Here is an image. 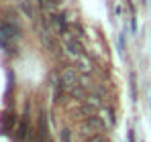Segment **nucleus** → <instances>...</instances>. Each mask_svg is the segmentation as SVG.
Instances as JSON below:
<instances>
[{
    "label": "nucleus",
    "instance_id": "nucleus-1",
    "mask_svg": "<svg viewBox=\"0 0 151 142\" xmlns=\"http://www.w3.org/2000/svg\"><path fill=\"white\" fill-rule=\"evenodd\" d=\"M19 39H21V26L14 21L0 23V47L8 49V51H14V45H17Z\"/></svg>",
    "mask_w": 151,
    "mask_h": 142
},
{
    "label": "nucleus",
    "instance_id": "nucleus-2",
    "mask_svg": "<svg viewBox=\"0 0 151 142\" xmlns=\"http://www.w3.org/2000/svg\"><path fill=\"white\" fill-rule=\"evenodd\" d=\"M59 85H61L65 92H72L74 87H78V85H80V77H78L76 69L68 67V69L61 71V75H59Z\"/></svg>",
    "mask_w": 151,
    "mask_h": 142
},
{
    "label": "nucleus",
    "instance_id": "nucleus-3",
    "mask_svg": "<svg viewBox=\"0 0 151 142\" xmlns=\"http://www.w3.org/2000/svg\"><path fill=\"white\" fill-rule=\"evenodd\" d=\"M84 126H86V130L96 132V134H102L104 128H106V124H104V120H102L100 116H88L86 122H84Z\"/></svg>",
    "mask_w": 151,
    "mask_h": 142
},
{
    "label": "nucleus",
    "instance_id": "nucleus-4",
    "mask_svg": "<svg viewBox=\"0 0 151 142\" xmlns=\"http://www.w3.org/2000/svg\"><path fill=\"white\" fill-rule=\"evenodd\" d=\"M63 37H65V49H68V53H70V55H76V57H78V55H82V53H84L82 43H80L76 37H72L70 33H65Z\"/></svg>",
    "mask_w": 151,
    "mask_h": 142
},
{
    "label": "nucleus",
    "instance_id": "nucleus-5",
    "mask_svg": "<svg viewBox=\"0 0 151 142\" xmlns=\"http://www.w3.org/2000/svg\"><path fill=\"white\" fill-rule=\"evenodd\" d=\"M19 6H21V10L25 12L29 18H35V8H33L31 0H19Z\"/></svg>",
    "mask_w": 151,
    "mask_h": 142
},
{
    "label": "nucleus",
    "instance_id": "nucleus-6",
    "mask_svg": "<svg viewBox=\"0 0 151 142\" xmlns=\"http://www.w3.org/2000/svg\"><path fill=\"white\" fill-rule=\"evenodd\" d=\"M86 142H108V138L104 134H94V136H90Z\"/></svg>",
    "mask_w": 151,
    "mask_h": 142
},
{
    "label": "nucleus",
    "instance_id": "nucleus-7",
    "mask_svg": "<svg viewBox=\"0 0 151 142\" xmlns=\"http://www.w3.org/2000/svg\"><path fill=\"white\" fill-rule=\"evenodd\" d=\"M61 140H63V142H70V140H72V132H70L68 128H63V130H61Z\"/></svg>",
    "mask_w": 151,
    "mask_h": 142
},
{
    "label": "nucleus",
    "instance_id": "nucleus-8",
    "mask_svg": "<svg viewBox=\"0 0 151 142\" xmlns=\"http://www.w3.org/2000/svg\"><path fill=\"white\" fill-rule=\"evenodd\" d=\"M61 0H39V6H45V4H49V6H57Z\"/></svg>",
    "mask_w": 151,
    "mask_h": 142
}]
</instances>
